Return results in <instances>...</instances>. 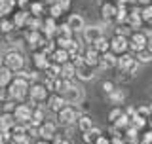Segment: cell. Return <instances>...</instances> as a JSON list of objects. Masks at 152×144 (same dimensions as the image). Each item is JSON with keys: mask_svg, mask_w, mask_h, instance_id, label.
<instances>
[{"mask_svg": "<svg viewBox=\"0 0 152 144\" xmlns=\"http://www.w3.org/2000/svg\"><path fill=\"white\" fill-rule=\"evenodd\" d=\"M28 89H31V84H28L27 80H21V78H15L13 76L12 84L8 85V99L15 100V103H25L28 99Z\"/></svg>", "mask_w": 152, "mask_h": 144, "instance_id": "cell-1", "label": "cell"}, {"mask_svg": "<svg viewBox=\"0 0 152 144\" xmlns=\"http://www.w3.org/2000/svg\"><path fill=\"white\" fill-rule=\"evenodd\" d=\"M61 95H63L65 103H66V104H70V106L82 104L84 100H86V93H84V89L80 87V85L72 84V81H66V87H65V91H63Z\"/></svg>", "mask_w": 152, "mask_h": 144, "instance_id": "cell-2", "label": "cell"}, {"mask_svg": "<svg viewBox=\"0 0 152 144\" xmlns=\"http://www.w3.org/2000/svg\"><path fill=\"white\" fill-rule=\"evenodd\" d=\"M55 118H57V119H55L57 125H61V127H72V125H76V121H78L80 112H78V108H76V106L66 104V106L61 110V112L55 114Z\"/></svg>", "mask_w": 152, "mask_h": 144, "instance_id": "cell-3", "label": "cell"}, {"mask_svg": "<svg viewBox=\"0 0 152 144\" xmlns=\"http://www.w3.org/2000/svg\"><path fill=\"white\" fill-rule=\"evenodd\" d=\"M2 65L6 66L10 72H13V74H15V72L25 68V57H23V53L19 49H10L8 53L4 55Z\"/></svg>", "mask_w": 152, "mask_h": 144, "instance_id": "cell-4", "label": "cell"}, {"mask_svg": "<svg viewBox=\"0 0 152 144\" xmlns=\"http://www.w3.org/2000/svg\"><path fill=\"white\" fill-rule=\"evenodd\" d=\"M48 97H50V91L44 87V84L42 81H34V84H31V89H28V100H31L32 106H36V104H44Z\"/></svg>", "mask_w": 152, "mask_h": 144, "instance_id": "cell-5", "label": "cell"}, {"mask_svg": "<svg viewBox=\"0 0 152 144\" xmlns=\"http://www.w3.org/2000/svg\"><path fill=\"white\" fill-rule=\"evenodd\" d=\"M118 68L122 70V74L133 76V74H137V70H139V63L135 61V57L131 53H124V55L118 57Z\"/></svg>", "mask_w": 152, "mask_h": 144, "instance_id": "cell-6", "label": "cell"}, {"mask_svg": "<svg viewBox=\"0 0 152 144\" xmlns=\"http://www.w3.org/2000/svg\"><path fill=\"white\" fill-rule=\"evenodd\" d=\"M32 104H27V103H19L15 112H13V118H15L17 123H21V125H27V123H31L32 119Z\"/></svg>", "mask_w": 152, "mask_h": 144, "instance_id": "cell-7", "label": "cell"}, {"mask_svg": "<svg viewBox=\"0 0 152 144\" xmlns=\"http://www.w3.org/2000/svg\"><path fill=\"white\" fill-rule=\"evenodd\" d=\"M127 42H129V49L135 51V55L146 49V34H145V32H141V31L131 32V36L127 38Z\"/></svg>", "mask_w": 152, "mask_h": 144, "instance_id": "cell-8", "label": "cell"}, {"mask_svg": "<svg viewBox=\"0 0 152 144\" xmlns=\"http://www.w3.org/2000/svg\"><path fill=\"white\" fill-rule=\"evenodd\" d=\"M95 74H97V68H95V66H89L86 61L80 63V65H76V78L80 81H91L95 78Z\"/></svg>", "mask_w": 152, "mask_h": 144, "instance_id": "cell-9", "label": "cell"}, {"mask_svg": "<svg viewBox=\"0 0 152 144\" xmlns=\"http://www.w3.org/2000/svg\"><path fill=\"white\" fill-rule=\"evenodd\" d=\"M110 51L116 57H120L124 53H127L129 51V42H127V38H124V36H116L114 34V38L110 40Z\"/></svg>", "mask_w": 152, "mask_h": 144, "instance_id": "cell-10", "label": "cell"}, {"mask_svg": "<svg viewBox=\"0 0 152 144\" xmlns=\"http://www.w3.org/2000/svg\"><path fill=\"white\" fill-rule=\"evenodd\" d=\"M55 137H57V123L46 119V121L40 125V129H38V138H44V140L51 142Z\"/></svg>", "mask_w": 152, "mask_h": 144, "instance_id": "cell-11", "label": "cell"}, {"mask_svg": "<svg viewBox=\"0 0 152 144\" xmlns=\"http://www.w3.org/2000/svg\"><path fill=\"white\" fill-rule=\"evenodd\" d=\"M66 106V103H65V99H63V95H59V93H50V97H48L46 100V108L50 110V112H61Z\"/></svg>", "mask_w": 152, "mask_h": 144, "instance_id": "cell-12", "label": "cell"}, {"mask_svg": "<svg viewBox=\"0 0 152 144\" xmlns=\"http://www.w3.org/2000/svg\"><path fill=\"white\" fill-rule=\"evenodd\" d=\"M82 36H84V40L88 42L89 46H91L93 42H97V40H101V38H104V34H103V28H101V27H97V25L86 27L84 31H82Z\"/></svg>", "mask_w": 152, "mask_h": 144, "instance_id": "cell-13", "label": "cell"}, {"mask_svg": "<svg viewBox=\"0 0 152 144\" xmlns=\"http://www.w3.org/2000/svg\"><path fill=\"white\" fill-rule=\"evenodd\" d=\"M66 25L70 27L72 32H82L86 28V21H84V17L80 15V13H70L69 19H66Z\"/></svg>", "mask_w": 152, "mask_h": 144, "instance_id": "cell-14", "label": "cell"}, {"mask_svg": "<svg viewBox=\"0 0 152 144\" xmlns=\"http://www.w3.org/2000/svg\"><path fill=\"white\" fill-rule=\"evenodd\" d=\"M126 25L129 27V28H141L142 27V19H141V8H131V12H129V15H127V21H126Z\"/></svg>", "mask_w": 152, "mask_h": 144, "instance_id": "cell-15", "label": "cell"}, {"mask_svg": "<svg viewBox=\"0 0 152 144\" xmlns=\"http://www.w3.org/2000/svg\"><path fill=\"white\" fill-rule=\"evenodd\" d=\"M32 63H34V68H36V70L46 72V68L50 66L51 61H50V57H48V55H44L42 51H38V49H36L34 53H32Z\"/></svg>", "mask_w": 152, "mask_h": 144, "instance_id": "cell-16", "label": "cell"}, {"mask_svg": "<svg viewBox=\"0 0 152 144\" xmlns=\"http://www.w3.org/2000/svg\"><path fill=\"white\" fill-rule=\"evenodd\" d=\"M118 66V57L112 53V51H107V53L101 55V63H99V70H108Z\"/></svg>", "mask_w": 152, "mask_h": 144, "instance_id": "cell-17", "label": "cell"}, {"mask_svg": "<svg viewBox=\"0 0 152 144\" xmlns=\"http://www.w3.org/2000/svg\"><path fill=\"white\" fill-rule=\"evenodd\" d=\"M116 9H118V4L112 2V0H104L103 6H101V15L103 19H107V21H110V19L116 17Z\"/></svg>", "mask_w": 152, "mask_h": 144, "instance_id": "cell-18", "label": "cell"}, {"mask_svg": "<svg viewBox=\"0 0 152 144\" xmlns=\"http://www.w3.org/2000/svg\"><path fill=\"white\" fill-rule=\"evenodd\" d=\"M50 61L51 63H57V65H66V63H70V55H69V51L66 49H61V47H55V51L50 55Z\"/></svg>", "mask_w": 152, "mask_h": 144, "instance_id": "cell-19", "label": "cell"}, {"mask_svg": "<svg viewBox=\"0 0 152 144\" xmlns=\"http://www.w3.org/2000/svg\"><path fill=\"white\" fill-rule=\"evenodd\" d=\"M44 40L46 38L42 36V32H36V31H27V34H25V42L31 47H40L44 44Z\"/></svg>", "mask_w": 152, "mask_h": 144, "instance_id": "cell-20", "label": "cell"}, {"mask_svg": "<svg viewBox=\"0 0 152 144\" xmlns=\"http://www.w3.org/2000/svg\"><path fill=\"white\" fill-rule=\"evenodd\" d=\"M82 55H84V61H86V63H88L89 66H95V68L99 70V63H101V55H99L97 51H95V49H91V47H88V49H86Z\"/></svg>", "mask_w": 152, "mask_h": 144, "instance_id": "cell-21", "label": "cell"}, {"mask_svg": "<svg viewBox=\"0 0 152 144\" xmlns=\"http://www.w3.org/2000/svg\"><path fill=\"white\" fill-rule=\"evenodd\" d=\"M15 123L17 121H15V118H13V114H0V133L12 131Z\"/></svg>", "mask_w": 152, "mask_h": 144, "instance_id": "cell-22", "label": "cell"}, {"mask_svg": "<svg viewBox=\"0 0 152 144\" xmlns=\"http://www.w3.org/2000/svg\"><path fill=\"white\" fill-rule=\"evenodd\" d=\"M76 125H78V129H80L82 133H88L89 129L95 127V123H93V118L89 116V114H80V118H78V121H76Z\"/></svg>", "mask_w": 152, "mask_h": 144, "instance_id": "cell-23", "label": "cell"}, {"mask_svg": "<svg viewBox=\"0 0 152 144\" xmlns=\"http://www.w3.org/2000/svg\"><path fill=\"white\" fill-rule=\"evenodd\" d=\"M28 17H31V13H28V12H25V9H17V12L13 13L12 21H13V25H15V28H25Z\"/></svg>", "mask_w": 152, "mask_h": 144, "instance_id": "cell-24", "label": "cell"}, {"mask_svg": "<svg viewBox=\"0 0 152 144\" xmlns=\"http://www.w3.org/2000/svg\"><path fill=\"white\" fill-rule=\"evenodd\" d=\"M108 97V103L114 104V106H120V104H124V100H126V91H122V89H114L110 95H107Z\"/></svg>", "mask_w": 152, "mask_h": 144, "instance_id": "cell-25", "label": "cell"}, {"mask_svg": "<svg viewBox=\"0 0 152 144\" xmlns=\"http://www.w3.org/2000/svg\"><path fill=\"white\" fill-rule=\"evenodd\" d=\"M89 47H91V49H95L99 55H103V53H107V51H110V40H107V38H101V40L93 42Z\"/></svg>", "mask_w": 152, "mask_h": 144, "instance_id": "cell-26", "label": "cell"}, {"mask_svg": "<svg viewBox=\"0 0 152 144\" xmlns=\"http://www.w3.org/2000/svg\"><path fill=\"white\" fill-rule=\"evenodd\" d=\"M12 80H13V72H10L4 65H0V87H8L10 84H12Z\"/></svg>", "mask_w": 152, "mask_h": 144, "instance_id": "cell-27", "label": "cell"}, {"mask_svg": "<svg viewBox=\"0 0 152 144\" xmlns=\"http://www.w3.org/2000/svg\"><path fill=\"white\" fill-rule=\"evenodd\" d=\"M61 78L65 81H72V78H76V66L72 63H66L61 68Z\"/></svg>", "mask_w": 152, "mask_h": 144, "instance_id": "cell-28", "label": "cell"}, {"mask_svg": "<svg viewBox=\"0 0 152 144\" xmlns=\"http://www.w3.org/2000/svg\"><path fill=\"white\" fill-rule=\"evenodd\" d=\"M82 137H84V142L86 144H95V140L101 137V129L93 127V129H89L88 133H82Z\"/></svg>", "mask_w": 152, "mask_h": 144, "instance_id": "cell-29", "label": "cell"}, {"mask_svg": "<svg viewBox=\"0 0 152 144\" xmlns=\"http://www.w3.org/2000/svg\"><path fill=\"white\" fill-rule=\"evenodd\" d=\"M141 19H142V25H146L148 28H152V4H150V6L141 8Z\"/></svg>", "mask_w": 152, "mask_h": 144, "instance_id": "cell-30", "label": "cell"}, {"mask_svg": "<svg viewBox=\"0 0 152 144\" xmlns=\"http://www.w3.org/2000/svg\"><path fill=\"white\" fill-rule=\"evenodd\" d=\"M61 68H63L61 65H57V63H50V66L46 68V78H51V80L61 78Z\"/></svg>", "mask_w": 152, "mask_h": 144, "instance_id": "cell-31", "label": "cell"}, {"mask_svg": "<svg viewBox=\"0 0 152 144\" xmlns=\"http://www.w3.org/2000/svg\"><path fill=\"white\" fill-rule=\"evenodd\" d=\"M0 31L10 36L13 31H15V25H13V21L10 17H4V19H0Z\"/></svg>", "mask_w": 152, "mask_h": 144, "instance_id": "cell-32", "label": "cell"}, {"mask_svg": "<svg viewBox=\"0 0 152 144\" xmlns=\"http://www.w3.org/2000/svg\"><path fill=\"white\" fill-rule=\"evenodd\" d=\"M25 28H28V31H36V32H40L42 31V17H28L27 19V25Z\"/></svg>", "mask_w": 152, "mask_h": 144, "instance_id": "cell-33", "label": "cell"}, {"mask_svg": "<svg viewBox=\"0 0 152 144\" xmlns=\"http://www.w3.org/2000/svg\"><path fill=\"white\" fill-rule=\"evenodd\" d=\"M46 12L44 4L40 2V0H36V2H31V9H28V13H31L32 17H42V13Z\"/></svg>", "mask_w": 152, "mask_h": 144, "instance_id": "cell-34", "label": "cell"}, {"mask_svg": "<svg viewBox=\"0 0 152 144\" xmlns=\"http://www.w3.org/2000/svg\"><path fill=\"white\" fill-rule=\"evenodd\" d=\"M2 106V114H13L15 112V108H17V103L15 100H12V99H6L4 100V104H0Z\"/></svg>", "mask_w": 152, "mask_h": 144, "instance_id": "cell-35", "label": "cell"}, {"mask_svg": "<svg viewBox=\"0 0 152 144\" xmlns=\"http://www.w3.org/2000/svg\"><path fill=\"white\" fill-rule=\"evenodd\" d=\"M124 116V108H120V106H114L110 112H108V121H110V125L114 121H118V119H120Z\"/></svg>", "mask_w": 152, "mask_h": 144, "instance_id": "cell-36", "label": "cell"}, {"mask_svg": "<svg viewBox=\"0 0 152 144\" xmlns=\"http://www.w3.org/2000/svg\"><path fill=\"white\" fill-rule=\"evenodd\" d=\"M10 144H32V138H28V135H12Z\"/></svg>", "mask_w": 152, "mask_h": 144, "instance_id": "cell-37", "label": "cell"}, {"mask_svg": "<svg viewBox=\"0 0 152 144\" xmlns=\"http://www.w3.org/2000/svg\"><path fill=\"white\" fill-rule=\"evenodd\" d=\"M48 13H50V15H48V17H51V19H59V17L63 15L65 12H63V9L59 8V4L55 2V4H51V6L48 8Z\"/></svg>", "mask_w": 152, "mask_h": 144, "instance_id": "cell-38", "label": "cell"}, {"mask_svg": "<svg viewBox=\"0 0 152 144\" xmlns=\"http://www.w3.org/2000/svg\"><path fill=\"white\" fill-rule=\"evenodd\" d=\"M135 61H137L139 65H148V63H152V55L145 49V51H141V53L135 55Z\"/></svg>", "mask_w": 152, "mask_h": 144, "instance_id": "cell-39", "label": "cell"}, {"mask_svg": "<svg viewBox=\"0 0 152 144\" xmlns=\"http://www.w3.org/2000/svg\"><path fill=\"white\" fill-rule=\"evenodd\" d=\"M74 32L70 31V27L66 25V23H63V25L57 27V36H63V38H72Z\"/></svg>", "mask_w": 152, "mask_h": 144, "instance_id": "cell-40", "label": "cell"}, {"mask_svg": "<svg viewBox=\"0 0 152 144\" xmlns=\"http://www.w3.org/2000/svg\"><path fill=\"white\" fill-rule=\"evenodd\" d=\"M116 36H124V38H129L131 36V28L124 23V25H118L116 27Z\"/></svg>", "mask_w": 152, "mask_h": 144, "instance_id": "cell-41", "label": "cell"}, {"mask_svg": "<svg viewBox=\"0 0 152 144\" xmlns=\"http://www.w3.org/2000/svg\"><path fill=\"white\" fill-rule=\"evenodd\" d=\"M137 116H139V118H145V119H150V108L146 106V104L137 106Z\"/></svg>", "mask_w": 152, "mask_h": 144, "instance_id": "cell-42", "label": "cell"}, {"mask_svg": "<svg viewBox=\"0 0 152 144\" xmlns=\"http://www.w3.org/2000/svg\"><path fill=\"white\" fill-rule=\"evenodd\" d=\"M101 89H103L107 95H110L112 91L116 89V84H114V81H110V80H107V81H103V84H101Z\"/></svg>", "mask_w": 152, "mask_h": 144, "instance_id": "cell-43", "label": "cell"}, {"mask_svg": "<svg viewBox=\"0 0 152 144\" xmlns=\"http://www.w3.org/2000/svg\"><path fill=\"white\" fill-rule=\"evenodd\" d=\"M141 142L142 144H152V131L148 129V131H145L142 133V137H141Z\"/></svg>", "mask_w": 152, "mask_h": 144, "instance_id": "cell-44", "label": "cell"}, {"mask_svg": "<svg viewBox=\"0 0 152 144\" xmlns=\"http://www.w3.org/2000/svg\"><path fill=\"white\" fill-rule=\"evenodd\" d=\"M51 144H72V140L66 138V137H59V135H57L53 140H51Z\"/></svg>", "mask_w": 152, "mask_h": 144, "instance_id": "cell-45", "label": "cell"}, {"mask_svg": "<svg viewBox=\"0 0 152 144\" xmlns=\"http://www.w3.org/2000/svg\"><path fill=\"white\" fill-rule=\"evenodd\" d=\"M57 4H59V8L63 9V12H69L70 9V0H55Z\"/></svg>", "mask_w": 152, "mask_h": 144, "instance_id": "cell-46", "label": "cell"}, {"mask_svg": "<svg viewBox=\"0 0 152 144\" xmlns=\"http://www.w3.org/2000/svg\"><path fill=\"white\" fill-rule=\"evenodd\" d=\"M95 144H110V138L104 137V135H101V137L97 138V140H95Z\"/></svg>", "mask_w": 152, "mask_h": 144, "instance_id": "cell-47", "label": "cell"}, {"mask_svg": "<svg viewBox=\"0 0 152 144\" xmlns=\"http://www.w3.org/2000/svg\"><path fill=\"white\" fill-rule=\"evenodd\" d=\"M146 51L152 55V36H146Z\"/></svg>", "mask_w": 152, "mask_h": 144, "instance_id": "cell-48", "label": "cell"}, {"mask_svg": "<svg viewBox=\"0 0 152 144\" xmlns=\"http://www.w3.org/2000/svg\"><path fill=\"white\" fill-rule=\"evenodd\" d=\"M32 144H51L50 140H44V138H36V140H32Z\"/></svg>", "mask_w": 152, "mask_h": 144, "instance_id": "cell-49", "label": "cell"}, {"mask_svg": "<svg viewBox=\"0 0 152 144\" xmlns=\"http://www.w3.org/2000/svg\"><path fill=\"white\" fill-rule=\"evenodd\" d=\"M28 2H31V0H17V4H19V6H23V8H25V4H28Z\"/></svg>", "mask_w": 152, "mask_h": 144, "instance_id": "cell-50", "label": "cell"}, {"mask_svg": "<svg viewBox=\"0 0 152 144\" xmlns=\"http://www.w3.org/2000/svg\"><path fill=\"white\" fill-rule=\"evenodd\" d=\"M148 129H150V131H152V118L148 119Z\"/></svg>", "mask_w": 152, "mask_h": 144, "instance_id": "cell-51", "label": "cell"}, {"mask_svg": "<svg viewBox=\"0 0 152 144\" xmlns=\"http://www.w3.org/2000/svg\"><path fill=\"white\" fill-rule=\"evenodd\" d=\"M148 108H150V118H152V103L148 104Z\"/></svg>", "mask_w": 152, "mask_h": 144, "instance_id": "cell-52", "label": "cell"}, {"mask_svg": "<svg viewBox=\"0 0 152 144\" xmlns=\"http://www.w3.org/2000/svg\"><path fill=\"white\" fill-rule=\"evenodd\" d=\"M0 114H2V106H0Z\"/></svg>", "mask_w": 152, "mask_h": 144, "instance_id": "cell-53", "label": "cell"}, {"mask_svg": "<svg viewBox=\"0 0 152 144\" xmlns=\"http://www.w3.org/2000/svg\"><path fill=\"white\" fill-rule=\"evenodd\" d=\"M150 89H152V84H150Z\"/></svg>", "mask_w": 152, "mask_h": 144, "instance_id": "cell-54", "label": "cell"}, {"mask_svg": "<svg viewBox=\"0 0 152 144\" xmlns=\"http://www.w3.org/2000/svg\"><path fill=\"white\" fill-rule=\"evenodd\" d=\"M139 144H142V142H139Z\"/></svg>", "mask_w": 152, "mask_h": 144, "instance_id": "cell-55", "label": "cell"}]
</instances>
